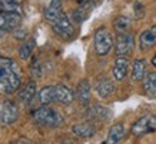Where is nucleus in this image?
I'll return each instance as SVG.
<instances>
[{
	"mask_svg": "<svg viewBox=\"0 0 156 144\" xmlns=\"http://www.w3.org/2000/svg\"><path fill=\"white\" fill-rule=\"evenodd\" d=\"M30 69H32L33 77H40V66H39L37 61H33V64L30 66Z\"/></svg>",
	"mask_w": 156,
	"mask_h": 144,
	"instance_id": "bb28decb",
	"label": "nucleus"
},
{
	"mask_svg": "<svg viewBox=\"0 0 156 144\" xmlns=\"http://www.w3.org/2000/svg\"><path fill=\"white\" fill-rule=\"evenodd\" d=\"M36 91H37V86H36V81H29L24 88H22V91L19 93V100L24 104H27L32 98L36 96Z\"/></svg>",
	"mask_w": 156,
	"mask_h": 144,
	"instance_id": "412c9836",
	"label": "nucleus"
},
{
	"mask_svg": "<svg viewBox=\"0 0 156 144\" xmlns=\"http://www.w3.org/2000/svg\"><path fill=\"white\" fill-rule=\"evenodd\" d=\"M135 47V40L133 36L129 33H118V37H116V54L118 56H128L129 53L133 50Z\"/></svg>",
	"mask_w": 156,
	"mask_h": 144,
	"instance_id": "0eeeda50",
	"label": "nucleus"
},
{
	"mask_svg": "<svg viewBox=\"0 0 156 144\" xmlns=\"http://www.w3.org/2000/svg\"><path fill=\"white\" fill-rule=\"evenodd\" d=\"M39 98L43 106H49L56 101V86H46L40 90Z\"/></svg>",
	"mask_w": 156,
	"mask_h": 144,
	"instance_id": "6ab92c4d",
	"label": "nucleus"
},
{
	"mask_svg": "<svg viewBox=\"0 0 156 144\" xmlns=\"http://www.w3.org/2000/svg\"><path fill=\"white\" fill-rule=\"evenodd\" d=\"M0 7L5 12H19V13H22L20 5L16 0H0Z\"/></svg>",
	"mask_w": 156,
	"mask_h": 144,
	"instance_id": "b1692460",
	"label": "nucleus"
},
{
	"mask_svg": "<svg viewBox=\"0 0 156 144\" xmlns=\"http://www.w3.org/2000/svg\"><path fill=\"white\" fill-rule=\"evenodd\" d=\"M139 46L142 50H147V49L156 46V26H152L147 30L142 32L140 37H139Z\"/></svg>",
	"mask_w": 156,
	"mask_h": 144,
	"instance_id": "9d476101",
	"label": "nucleus"
},
{
	"mask_svg": "<svg viewBox=\"0 0 156 144\" xmlns=\"http://www.w3.org/2000/svg\"><path fill=\"white\" fill-rule=\"evenodd\" d=\"M0 10H2V7H0Z\"/></svg>",
	"mask_w": 156,
	"mask_h": 144,
	"instance_id": "c756f323",
	"label": "nucleus"
},
{
	"mask_svg": "<svg viewBox=\"0 0 156 144\" xmlns=\"http://www.w3.org/2000/svg\"><path fill=\"white\" fill-rule=\"evenodd\" d=\"M33 121L39 125L56 129V127H60L63 124V117L55 108L49 106H43L33 113Z\"/></svg>",
	"mask_w": 156,
	"mask_h": 144,
	"instance_id": "f257e3e1",
	"label": "nucleus"
},
{
	"mask_svg": "<svg viewBox=\"0 0 156 144\" xmlns=\"http://www.w3.org/2000/svg\"><path fill=\"white\" fill-rule=\"evenodd\" d=\"M130 23H132V22H130L129 17H126V16H119V17L115 19L113 27L118 33H125L130 29Z\"/></svg>",
	"mask_w": 156,
	"mask_h": 144,
	"instance_id": "4be33fe9",
	"label": "nucleus"
},
{
	"mask_svg": "<svg viewBox=\"0 0 156 144\" xmlns=\"http://www.w3.org/2000/svg\"><path fill=\"white\" fill-rule=\"evenodd\" d=\"M34 40L33 39H30L27 42H24L19 49V56L20 59H23V60H27L29 57L32 56V53H33V49H34Z\"/></svg>",
	"mask_w": 156,
	"mask_h": 144,
	"instance_id": "5701e85b",
	"label": "nucleus"
},
{
	"mask_svg": "<svg viewBox=\"0 0 156 144\" xmlns=\"http://www.w3.org/2000/svg\"><path fill=\"white\" fill-rule=\"evenodd\" d=\"M143 81V91L147 97H156V71H152V73H147L145 76Z\"/></svg>",
	"mask_w": 156,
	"mask_h": 144,
	"instance_id": "dca6fc26",
	"label": "nucleus"
},
{
	"mask_svg": "<svg viewBox=\"0 0 156 144\" xmlns=\"http://www.w3.org/2000/svg\"><path fill=\"white\" fill-rule=\"evenodd\" d=\"M96 93L100 98H108L115 93V84L112 80L109 79H102L96 83Z\"/></svg>",
	"mask_w": 156,
	"mask_h": 144,
	"instance_id": "ddd939ff",
	"label": "nucleus"
},
{
	"mask_svg": "<svg viewBox=\"0 0 156 144\" xmlns=\"http://www.w3.org/2000/svg\"><path fill=\"white\" fill-rule=\"evenodd\" d=\"M151 116H145L132 125V134L136 135V137H140V135H145L147 133H152L151 130Z\"/></svg>",
	"mask_w": 156,
	"mask_h": 144,
	"instance_id": "4468645a",
	"label": "nucleus"
},
{
	"mask_svg": "<svg viewBox=\"0 0 156 144\" xmlns=\"http://www.w3.org/2000/svg\"><path fill=\"white\" fill-rule=\"evenodd\" d=\"M14 37L16 39H26V36H27V30L26 29H20V27H17V29H14Z\"/></svg>",
	"mask_w": 156,
	"mask_h": 144,
	"instance_id": "a878e982",
	"label": "nucleus"
},
{
	"mask_svg": "<svg viewBox=\"0 0 156 144\" xmlns=\"http://www.w3.org/2000/svg\"><path fill=\"white\" fill-rule=\"evenodd\" d=\"M152 64H153V67H156V54L153 56V59H152Z\"/></svg>",
	"mask_w": 156,
	"mask_h": 144,
	"instance_id": "cd10ccee",
	"label": "nucleus"
},
{
	"mask_svg": "<svg viewBox=\"0 0 156 144\" xmlns=\"http://www.w3.org/2000/svg\"><path fill=\"white\" fill-rule=\"evenodd\" d=\"M93 43H95V51L99 56H106L113 47V37L106 27H99L95 32L93 36Z\"/></svg>",
	"mask_w": 156,
	"mask_h": 144,
	"instance_id": "f03ea898",
	"label": "nucleus"
},
{
	"mask_svg": "<svg viewBox=\"0 0 156 144\" xmlns=\"http://www.w3.org/2000/svg\"><path fill=\"white\" fill-rule=\"evenodd\" d=\"M22 14L19 12H5L0 10V32H13L20 27Z\"/></svg>",
	"mask_w": 156,
	"mask_h": 144,
	"instance_id": "20e7f679",
	"label": "nucleus"
},
{
	"mask_svg": "<svg viewBox=\"0 0 156 144\" xmlns=\"http://www.w3.org/2000/svg\"><path fill=\"white\" fill-rule=\"evenodd\" d=\"M17 74H20L19 67L14 63V60L9 57L0 56V86L3 87L10 79H13Z\"/></svg>",
	"mask_w": 156,
	"mask_h": 144,
	"instance_id": "7ed1b4c3",
	"label": "nucleus"
},
{
	"mask_svg": "<svg viewBox=\"0 0 156 144\" xmlns=\"http://www.w3.org/2000/svg\"><path fill=\"white\" fill-rule=\"evenodd\" d=\"M87 117L90 120H96V121H108L112 117V111L109 110L108 107L102 106V104H93L87 108Z\"/></svg>",
	"mask_w": 156,
	"mask_h": 144,
	"instance_id": "6e6552de",
	"label": "nucleus"
},
{
	"mask_svg": "<svg viewBox=\"0 0 156 144\" xmlns=\"http://www.w3.org/2000/svg\"><path fill=\"white\" fill-rule=\"evenodd\" d=\"M73 98H75V93L69 87L63 86V84L56 86V101L62 103V104H70Z\"/></svg>",
	"mask_w": 156,
	"mask_h": 144,
	"instance_id": "f3484780",
	"label": "nucleus"
},
{
	"mask_svg": "<svg viewBox=\"0 0 156 144\" xmlns=\"http://www.w3.org/2000/svg\"><path fill=\"white\" fill-rule=\"evenodd\" d=\"M128 70H129V59L126 56H118L115 60L113 64V77L116 81H122L126 76H128Z\"/></svg>",
	"mask_w": 156,
	"mask_h": 144,
	"instance_id": "1a4fd4ad",
	"label": "nucleus"
},
{
	"mask_svg": "<svg viewBox=\"0 0 156 144\" xmlns=\"http://www.w3.org/2000/svg\"><path fill=\"white\" fill-rule=\"evenodd\" d=\"M123 135H125V127H123L122 123H116V124H113L110 127L109 134H108V140H106L105 143L116 144L123 139Z\"/></svg>",
	"mask_w": 156,
	"mask_h": 144,
	"instance_id": "a211bd4d",
	"label": "nucleus"
},
{
	"mask_svg": "<svg viewBox=\"0 0 156 144\" xmlns=\"http://www.w3.org/2000/svg\"><path fill=\"white\" fill-rule=\"evenodd\" d=\"M72 133L76 137L80 139H90L96 134V127L90 123H82V124H76L72 127Z\"/></svg>",
	"mask_w": 156,
	"mask_h": 144,
	"instance_id": "f8f14e48",
	"label": "nucleus"
},
{
	"mask_svg": "<svg viewBox=\"0 0 156 144\" xmlns=\"http://www.w3.org/2000/svg\"><path fill=\"white\" fill-rule=\"evenodd\" d=\"M19 118V108L13 101H3L0 104V121L3 124H13Z\"/></svg>",
	"mask_w": 156,
	"mask_h": 144,
	"instance_id": "423d86ee",
	"label": "nucleus"
},
{
	"mask_svg": "<svg viewBox=\"0 0 156 144\" xmlns=\"http://www.w3.org/2000/svg\"><path fill=\"white\" fill-rule=\"evenodd\" d=\"M75 97L80 101V104L83 106H87L89 104V100H90V84L89 81L86 79L80 80L77 87H76V93H75Z\"/></svg>",
	"mask_w": 156,
	"mask_h": 144,
	"instance_id": "9b49d317",
	"label": "nucleus"
},
{
	"mask_svg": "<svg viewBox=\"0 0 156 144\" xmlns=\"http://www.w3.org/2000/svg\"><path fill=\"white\" fill-rule=\"evenodd\" d=\"M77 2H79L80 5H86V3H87V2H90V0H77Z\"/></svg>",
	"mask_w": 156,
	"mask_h": 144,
	"instance_id": "c85d7f7f",
	"label": "nucleus"
},
{
	"mask_svg": "<svg viewBox=\"0 0 156 144\" xmlns=\"http://www.w3.org/2000/svg\"><path fill=\"white\" fill-rule=\"evenodd\" d=\"M146 76V61L143 59H136L133 61L132 67V79L133 81H142Z\"/></svg>",
	"mask_w": 156,
	"mask_h": 144,
	"instance_id": "aec40b11",
	"label": "nucleus"
},
{
	"mask_svg": "<svg viewBox=\"0 0 156 144\" xmlns=\"http://www.w3.org/2000/svg\"><path fill=\"white\" fill-rule=\"evenodd\" d=\"M63 13V7H62V0H50L49 6L44 10V17L53 23L55 20Z\"/></svg>",
	"mask_w": 156,
	"mask_h": 144,
	"instance_id": "2eb2a0df",
	"label": "nucleus"
},
{
	"mask_svg": "<svg viewBox=\"0 0 156 144\" xmlns=\"http://www.w3.org/2000/svg\"><path fill=\"white\" fill-rule=\"evenodd\" d=\"M89 10L85 9V7H82V9H77L73 12V19L77 22V23H80V22H83V20L89 16V13H87Z\"/></svg>",
	"mask_w": 156,
	"mask_h": 144,
	"instance_id": "393cba45",
	"label": "nucleus"
},
{
	"mask_svg": "<svg viewBox=\"0 0 156 144\" xmlns=\"http://www.w3.org/2000/svg\"><path fill=\"white\" fill-rule=\"evenodd\" d=\"M52 29L57 36L65 37V39L72 37L73 33H75L73 24H72V22L69 20V17H67V14L65 13V12H63V13H62L60 16H59V17L52 23Z\"/></svg>",
	"mask_w": 156,
	"mask_h": 144,
	"instance_id": "39448f33",
	"label": "nucleus"
}]
</instances>
